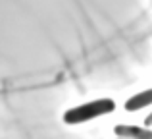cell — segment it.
I'll list each match as a JSON object with an SVG mask.
<instances>
[{
	"mask_svg": "<svg viewBox=\"0 0 152 139\" xmlns=\"http://www.w3.org/2000/svg\"><path fill=\"white\" fill-rule=\"evenodd\" d=\"M115 110V102L112 99H98L93 102H85V104H79L75 108H69L64 114V122L66 124H83V122L94 120L98 116L104 114H110Z\"/></svg>",
	"mask_w": 152,
	"mask_h": 139,
	"instance_id": "1",
	"label": "cell"
},
{
	"mask_svg": "<svg viewBox=\"0 0 152 139\" xmlns=\"http://www.w3.org/2000/svg\"><path fill=\"white\" fill-rule=\"evenodd\" d=\"M115 135L123 139H152V129L137 126H115Z\"/></svg>",
	"mask_w": 152,
	"mask_h": 139,
	"instance_id": "2",
	"label": "cell"
},
{
	"mask_svg": "<svg viewBox=\"0 0 152 139\" xmlns=\"http://www.w3.org/2000/svg\"><path fill=\"white\" fill-rule=\"evenodd\" d=\"M148 104H152V89H146V91H142V93H137L135 97H131L129 101L125 102V110L135 112V110H141Z\"/></svg>",
	"mask_w": 152,
	"mask_h": 139,
	"instance_id": "3",
	"label": "cell"
},
{
	"mask_svg": "<svg viewBox=\"0 0 152 139\" xmlns=\"http://www.w3.org/2000/svg\"><path fill=\"white\" fill-rule=\"evenodd\" d=\"M145 122H146V126H152V112L148 114V118H146V120H145Z\"/></svg>",
	"mask_w": 152,
	"mask_h": 139,
	"instance_id": "4",
	"label": "cell"
}]
</instances>
